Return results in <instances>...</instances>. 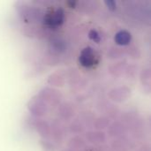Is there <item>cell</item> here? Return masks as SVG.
<instances>
[{"label": "cell", "instance_id": "6da1fadb", "mask_svg": "<svg viewBox=\"0 0 151 151\" xmlns=\"http://www.w3.org/2000/svg\"><path fill=\"white\" fill-rule=\"evenodd\" d=\"M44 24L50 29H55L60 27L65 20V12L62 9L50 11L44 16Z\"/></svg>", "mask_w": 151, "mask_h": 151}, {"label": "cell", "instance_id": "7a4b0ae2", "mask_svg": "<svg viewBox=\"0 0 151 151\" xmlns=\"http://www.w3.org/2000/svg\"><path fill=\"white\" fill-rule=\"evenodd\" d=\"M80 64L84 67H92L98 62V58L96 51L91 47H87L80 54Z\"/></svg>", "mask_w": 151, "mask_h": 151}, {"label": "cell", "instance_id": "3957f363", "mask_svg": "<svg viewBox=\"0 0 151 151\" xmlns=\"http://www.w3.org/2000/svg\"><path fill=\"white\" fill-rule=\"evenodd\" d=\"M131 41V35L126 30L119 31L115 35V42L119 45H127Z\"/></svg>", "mask_w": 151, "mask_h": 151}, {"label": "cell", "instance_id": "277c9868", "mask_svg": "<svg viewBox=\"0 0 151 151\" xmlns=\"http://www.w3.org/2000/svg\"><path fill=\"white\" fill-rule=\"evenodd\" d=\"M88 36H89V38H90L92 41H94V42H99L100 40H101L99 34H98L96 30H91V31L89 32V35H88Z\"/></svg>", "mask_w": 151, "mask_h": 151}, {"label": "cell", "instance_id": "5b68a950", "mask_svg": "<svg viewBox=\"0 0 151 151\" xmlns=\"http://www.w3.org/2000/svg\"><path fill=\"white\" fill-rule=\"evenodd\" d=\"M105 4H106V5L108 6V8L111 9V10H114V9L116 8V4H115V2H113V1L105 2Z\"/></svg>", "mask_w": 151, "mask_h": 151}]
</instances>
